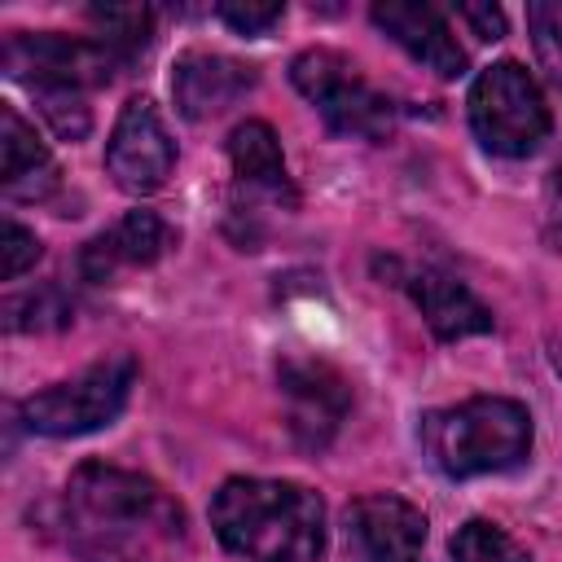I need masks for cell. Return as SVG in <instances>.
I'll return each instance as SVG.
<instances>
[{
  "instance_id": "obj_1",
  "label": "cell",
  "mask_w": 562,
  "mask_h": 562,
  "mask_svg": "<svg viewBox=\"0 0 562 562\" xmlns=\"http://www.w3.org/2000/svg\"><path fill=\"white\" fill-rule=\"evenodd\" d=\"M66 540L79 562H158L180 536V505L145 474L83 461L61 496Z\"/></svg>"
},
{
  "instance_id": "obj_2",
  "label": "cell",
  "mask_w": 562,
  "mask_h": 562,
  "mask_svg": "<svg viewBox=\"0 0 562 562\" xmlns=\"http://www.w3.org/2000/svg\"><path fill=\"white\" fill-rule=\"evenodd\" d=\"M211 527L246 562H316L325 549V505L290 479H228L211 496Z\"/></svg>"
},
{
  "instance_id": "obj_3",
  "label": "cell",
  "mask_w": 562,
  "mask_h": 562,
  "mask_svg": "<svg viewBox=\"0 0 562 562\" xmlns=\"http://www.w3.org/2000/svg\"><path fill=\"white\" fill-rule=\"evenodd\" d=\"M422 448L448 479L501 474L531 452V413L505 395H474L422 417Z\"/></svg>"
},
{
  "instance_id": "obj_4",
  "label": "cell",
  "mask_w": 562,
  "mask_h": 562,
  "mask_svg": "<svg viewBox=\"0 0 562 562\" xmlns=\"http://www.w3.org/2000/svg\"><path fill=\"white\" fill-rule=\"evenodd\" d=\"M470 127L496 158H527L544 145L553 119L536 79L518 61H492L470 88Z\"/></svg>"
},
{
  "instance_id": "obj_5",
  "label": "cell",
  "mask_w": 562,
  "mask_h": 562,
  "mask_svg": "<svg viewBox=\"0 0 562 562\" xmlns=\"http://www.w3.org/2000/svg\"><path fill=\"white\" fill-rule=\"evenodd\" d=\"M136 373L140 369H136V360L127 351H119L110 360H97L79 378L57 382L48 391H35L22 404V422H26V430L48 435V439L92 435V430L110 426L127 408L132 386H136Z\"/></svg>"
},
{
  "instance_id": "obj_6",
  "label": "cell",
  "mask_w": 562,
  "mask_h": 562,
  "mask_svg": "<svg viewBox=\"0 0 562 562\" xmlns=\"http://www.w3.org/2000/svg\"><path fill=\"white\" fill-rule=\"evenodd\" d=\"M290 79L312 101V110L325 119V127L338 136L382 140L395 123V105L356 70V61H347L334 48L299 53L290 61Z\"/></svg>"
},
{
  "instance_id": "obj_7",
  "label": "cell",
  "mask_w": 562,
  "mask_h": 562,
  "mask_svg": "<svg viewBox=\"0 0 562 562\" xmlns=\"http://www.w3.org/2000/svg\"><path fill=\"white\" fill-rule=\"evenodd\" d=\"M123 57L101 40H75L57 31H13L4 40V70L31 88H92L105 83Z\"/></svg>"
},
{
  "instance_id": "obj_8",
  "label": "cell",
  "mask_w": 562,
  "mask_h": 562,
  "mask_svg": "<svg viewBox=\"0 0 562 562\" xmlns=\"http://www.w3.org/2000/svg\"><path fill=\"white\" fill-rule=\"evenodd\" d=\"M176 167V140L158 114V105L149 97H132L119 119H114V132L105 140V171L114 176V184L123 193H154L167 184Z\"/></svg>"
},
{
  "instance_id": "obj_9",
  "label": "cell",
  "mask_w": 562,
  "mask_h": 562,
  "mask_svg": "<svg viewBox=\"0 0 562 562\" xmlns=\"http://www.w3.org/2000/svg\"><path fill=\"white\" fill-rule=\"evenodd\" d=\"M277 382H281V395H285V413H290V435L303 443V448H325L347 408H351V386L347 378L325 364V360H312V356H285L277 364Z\"/></svg>"
},
{
  "instance_id": "obj_10",
  "label": "cell",
  "mask_w": 562,
  "mask_h": 562,
  "mask_svg": "<svg viewBox=\"0 0 562 562\" xmlns=\"http://www.w3.org/2000/svg\"><path fill=\"white\" fill-rule=\"evenodd\" d=\"M426 544V514L404 496L373 492L347 505L342 549L347 562H417Z\"/></svg>"
},
{
  "instance_id": "obj_11",
  "label": "cell",
  "mask_w": 562,
  "mask_h": 562,
  "mask_svg": "<svg viewBox=\"0 0 562 562\" xmlns=\"http://www.w3.org/2000/svg\"><path fill=\"white\" fill-rule=\"evenodd\" d=\"M373 26L395 40L413 61L435 70L439 79H457L465 70V53L448 26V18L435 4H408V0H382L369 9Z\"/></svg>"
},
{
  "instance_id": "obj_12",
  "label": "cell",
  "mask_w": 562,
  "mask_h": 562,
  "mask_svg": "<svg viewBox=\"0 0 562 562\" xmlns=\"http://www.w3.org/2000/svg\"><path fill=\"white\" fill-rule=\"evenodd\" d=\"M255 88V66L237 61V57H224V53H180L176 66H171V97H176V110L184 119H211L220 110H228L233 101H241L246 92Z\"/></svg>"
},
{
  "instance_id": "obj_13",
  "label": "cell",
  "mask_w": 562,
  "mask_h": 562,
  "mask_svg": "<svg viewBox=\"0 0 562 562\" xmlns=\"http://www.w3.org/2000/svg\"><path fill=\"white\" fill-rule=\"evenodd\" d=\"M176 246V233L154 215V211H127L119 224H110L105 233H97L83 255H79V272L83 281H114L123 268H149L158 263L167 250Z\"/></svg>"
},
{
  "instance_id": "obj_14",
  "label": "cell",
  "mask_w": 562,
  "mask_h": 562,
  "mask_svg": "<svg viewBox=\"0 0 562 562\" xmlns=\"http://www.w3.org/2000/svg\"><path fill=\"white\" fill-rule=\"evenodd\" d=\"M400 285L408 290V299L417 303V312L426 316L435 338H443V342H457V338L492 329V312L479 303V294L465 281H457V277H448L439 268H408L400 277Z\"/></svg>"
},
{
  "instance_id": "obj_15",
  "label": "cell",
  "mask_w": 562,
  "mask_h": 562,
  "mask_svg": "<svg viewBox=\"0 0 562 562\" xmlns=\"http://www.w3.org/2000/svg\"><path fill=\"white\" fill-rule=\"evenodd\" d=\"M61 184V171L35 127L13 110L0 105V189L13 202H40Z\"/></svg>"
},
{
  "instance_id": "obj_16",
  "label": "cell",
  "mask_w": 562,
  "mask_h": 562,
  "mask_svg": "<svg viewBox=\"0 0 562 562\" xmlns=\"http://www.w3.org/2000/svg\"><path fill=\"white\" fill-rule=\"evenodd\" d=\"M228 158H233V176L246 193H259L268 202H285V206L299 202L290 171H285V158H281V140L268 123H259V119L237 123L228 136Z\"/></svg>"
},
{
  "instance_id": "obj_17",
  "label": "cell",
  "mask_w": 562,
  "mask_h": 562,
  "mask_svg": "<svg viewBox=\"0 0 562 562\" xmlns=\"http://www.w3.org/2000/svg\"><path fill=\"white\" fill-rule=\"evenodd\" d=\"M88 18L97 22L101 44H110L123 61L140 53L154 35V13L145 4H105V9H88Z\"/></svg>"
},
{
  "instance_id": "obj_18",
  "label": "cell",
  "mask_w": 562,
  "mask_h": 562,
  "mask_svg": "<svg viewBox=\"0 0 562 562\" xmlns=\"http://www.w3.org/2000/svg\"><path fill=\"white\" fill-rule=\"evenodd\" d=\"M452 562H531L496 522L470 518L452 536Z\"/></svg>"
},
{
  "instance_id": "obj_19",
  "label": "cell",
  "mask_w": 562,
  "mask_h": 562,
  "mask_svg": "<svg viewBox=\"0 0 562 562\" xmlns=\"http://www.w3.org/2000/svg\"><path fill=\"white\" fill-rule=\"evenodd\" d=\"M35 101L61 140H83L92 132V110L79 88H35Z\"/></svg>"
},
{
  "instance_id": "obj_20",
  "label": "cell",
  "mask_w": 562,
  "mask_h": 562,
  "mask_svg": "<svg viewBox=\"0 0 562 562\" xmlns=\"http://www.w3.org/2000/svg\"><path fill=\"white\" fill-rule=\"evenodd\" d=\"M527 31L544 79L562 92V4H527Z\"/></svg>"
},
{
  "instance_id": "obj_21",
  "label": "cell",
  "mask_w": 562,
  "mask_h": 562,
  "mask_svg": "<svg viewBox=\"0 0 562 562\" xmlns=\"http://www.w3.org/2000/svg\"><path fill=\"white\" fill-rule=\"evenodd\" d=\"M70 321V303L61 299L57 285L40 290V294H22L9 303V325L13 329H57Z\"/></svg>"
},
{
  "instance_id": "obj_22",
  "label": "cell",
  "mask_w": 562,
  "mask_h": 562,
  "mask_svg": "<svg viewBox=\"0 0 562 562\" xmlns=\"http://www.w3.org/2000/svg\"><path fill=\"white\" fill-rule=\"evenodd\" d=\"M35 259H40V241H35V233L22 228L18 220H4V233H0V277L13 281V277H22Z\"/></svg>"
},
{
  "instance_id": "obj_23",
  "label": "cell",
  "mask_w": 562,
  "mask_h": 562,
  "mask_svg": "<svg viewBox=\"0 0 562 562\" xmlns=\"http://www.w3.org/2000/svg\"><path fill=\"white\" fill-rule=\"evenodd\" d=\"M215 13H220L237 35H250V40H255V35H268V31L281 22L285 9H281V4H250V0H246V4H220Z\"/></svg>"
},
{
  "instance_id": "obj_24",
  "label": "cell",
  "mask_w": 562,
  "mask_h": 562,
  "mask_svg": "<svg viewBox=\"0 0 562 562\" xmlns=\"http://www.w3.org/2000/svg\"><path fill=\"white\" fill-rule=\"evenodd\" d=\"M544 237L562 250V158L553 162V171L544 180Z\"/></svg>"
},
{
  "instance_id": "obj_25",
  "label": "cell",
  "mask_w": 562,
  "mask_h": 562,
  "mask_svg": "<svg viewBox=\"0 0 562 562\" xmlns=\"http://www.w3.org/2000/svg\"><path fill=\"white\" fill-rule=\"evenodd\" d=\"M457 18L470 22L479 40H501L505 35V13L496 4H457Z\"/></svg>"
}]
</instances>
